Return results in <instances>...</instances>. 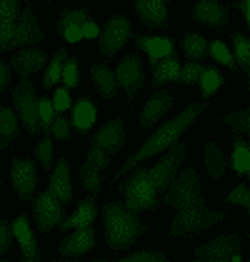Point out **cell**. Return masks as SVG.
Instances as JSON below:
<instances>
[{"mask_svg": "<svg viewBox=\"0 0 250 262\" xmlns=\"http://www.w3.org/2000/svg\"><path fill=\"white\" fill-rule=\"evenodd\" d=\"M205 107H208V102H193V105H187L183 113H178L173 120L163 122V125H160V127H158L150 138H148L145 145H143L135 155H130V158H128V162L120 167V172L113 178V185L123 180V175H128V172H130L138 162H143L145 158H153L155 152H163V150H168L170 145H175V142L180 140V135L187 130V125H190V122H195V118H198Z\"/></svg>", "mask_w": 250, "mask_h": 262, "instance_id": "1", "label": "cell"}, {"mask_svg": "<svg viewBox=\"0 0 250 262\" xmlns=\"http://www.w3.org/2000/svg\"><path fill=\"white\" fill-rule=\"evenodd\" d=\"M105 235H108V247L120 252L128 250L133 242L145 232V225L138 220V212L128 210L120 202H108L103 207Z\"/></svg>", "mask_w": 250, "mask_h": 262, "instance_id": "2", "label": "cell"}, {"mask_svg": "<svg viewBox=\"0 0 250 262\" xmlns=\"http://www.w3.org/2000/svg\"><path fill=\"white\" fill-rule=\"evenodd\" d=\"M230 220L228 212H220V210H208L205 205H195V207H183L175 220L170 225V237H178V235H190V232H203L213 227L215 222H225Z\"/></svg>", "mask_w": 250, "mask_h": 262, "instance_id": "3", "label": "cell"}, {"mask_svg": "<svg viewBox=\"0 0 250 262\" xmlns=\"http://www.w3.org/2000/svg\"><path fill=\"white\" fill-rule=\"evenodd\" d=\"M163 205L170 207H195V205H205L203 200V192H200V180H198V172L193 167L183 170L178 178H173V182L165 187V198Z\"/></svg>", "mask_w": 250, "mask_h": 262, "instance_id": "4", "label": "cell"}, {"mask_svg": "<svg viewBox=\"0 0 250 262\" xmlns=\"http://www.w3.org/2000/svg\"><path fill=\"white\" fill-rule=\"evenodd\" d=\"M130 180L123 185L125 192V207L133 210V212H140V210H155V190H153V182H150V175H148L145 167H133L130 170Z\"/></svg>", "mask_w": 250, "mask_h": 262, "instance_id": "5", "label": "cell"}, {"mask_svg": "<svg viewBox=\"0 0 250 262\" xmlns=\"http://www.w3.org/2000/svg\"><path fill=\"white\" fill-rule=\"evenodd\" d=\"M13 100L18 107V118L25 125V130L30 135H38L40 133V118H38V98H35V88L28 78H23L15 90H13Z\"/></svg>", "mask_w": 250, "mask_h": 262, "instance_id": "6", "label": "cell"}, {"mask_svg": "<svg viewBox=\"0 0 250 262\" xmlns=\"http://www.w3.org/2000/svg\"><path fill=\"white\" fill-rule=\"evenodd\" d=\"M183 160H185V145H183V142H175V145L168 147V152L163 155V160L155 162L153 170H148L155 192L165 190L168 185L173 182V178H175V172H178V167H180V162Z\"/></svg>", "mask_w": 250, "mask_h": 262, "instance_id": "7", "label": "cell"}, {"mask_svg": "<svg viewBox=\"0 0 250 262\" xmlns=\"http://www.w3.org/2000/svg\"><path fill=\"white\" fill-rule=\"evenodd\" d=\"M240 237L238 235H220L195 250V257L203 262H240Z\"/></svg>", "mask_w": 250, "mask_h": 262, "instance_id": "8", "label": "cell"}, {"mask_svg": "<svg viewBox=\"0 0 250 262\" xmlns=\"http://www.w3.org/2000/svg\"><path fill=\"white\" fill-rule=\"evenodd\" d=\"M33 210H35V222H38V230H40V232H50V230L58 227V222L65 217L62 202L58 200L50 190H48V192H40V195L35 198Z\"/></svg>", "mask_w": 250, "mask_h": 262, "instance_id": "9", "label": "cell"}, {"mask_svg": "<svg viewBox=\"0 0 250 262\" xmlns=\"http://www.w3.org/2000/svg\"><path fill=\"white\" fill-rule=\"evenodd\" d=\"M128 38H130V20L125 15H113L100 30V53L103 55H115Z\"/></svg>", "mask_w": 250, "mask_h": 262, "instance_id": "10", "label": "cell"}, {"mask_svg": "<svg viewBox=\"0 0 250 262\" xmlns=\"http://www.w3.org/2000/svg\"><path fill=\"white\" fill-rule=\"evenodd\" d=\"M40 40H43V30L38 25V18H35L33 8L25 5L20 10V18L15 20V30H13V38H10V50L25 48V45H33V42Z\"/></svg>", "mask_w": 250, "mask_h": 262, "instance_id": "11", "label": "cell"}, {"mask_svg": "<svg viewBox=\"0 0 250 262\" xmlns=\"http://www.w3.org/2000/svg\"><path fill=\"white\" fill-rule=\"evenodd\" d=\"M115 80H118V85H123L125 93H128V98L133 100L135 93L140 90L143 80H145V70H143L140 58H138V55H128V58H123V60L118 62Z\"/></svg>", "mask_w": 250, "mask_h": 262, "instance_id": "12", "label": "cell"}, {"mask_svg": "<svg viewBox=\"0 0 250 262\" xmlns=\"http://www.w3.org/2000/svg\"><path fill=\"white\" fill-rule=\"evenodd\" d=\"M10 178H13V187L18 192L20 200H30L33 192H35V162L28 160V158H15L13 160V170H10Z\"/></svg>", "mask_w": 250, "mask_h": 262, "instance_id": "13", "label": "cell"}, {"mask_svg": "<svg viewBox=\"0 0 250 262\" xmlns=\"http://www.w3.org/2000/svg\"><path fill=\"white\" fill-rule=\"evenodd\" d=\"M93 145L103 147L108 155H115V152L125 145V125H123V120H118V118H115V120H110L108 125H103V127L95 133Z\"/></svg>", "mask_w": 250, "mask_h": 262, "instance_id": "14", "label": "cell"}, {"mask_svg": "<svg viewBox=\"0 0 250 262\" xmlns=\"http://www.w3.org/2000/svg\"><path fill=\"white\" fill-rule=\"evenodd\" d=\"M93 245H95V230H93V225H88V227H75V232L60 242L58 252H60L62 257H78V255L88 252Z\"/></svg>", "mask_w": 250, "mask_h": 262, "instance_id": "15", "label": "cell"}, {"mask_svg": "<svg viewBox=\"0 0 250 262\" xmlns=\"http://www.w3.org/2000/svg\"><path fill=\"white\" fill-rule=\"evenodd\" d=\"M170 107H173V95H170L168 90L155 88L153 98L145 102V107H143V113H140V127H150V125H155V122L160 120Z\"/></svg>", "mask_w": 250, "mask_h": 262, "instance_id": "16", "label": "cell"}, {"mask_svg": "<svg viewBox=\"0 0 250 262\" xmlns=\"http://www.w3.org/2000/svg\"><path fill=\"white\" fill-rule=\"evenodd\" d=\"M193 18L208 28H223L228 23V8L218 5L215 0H200L193 8Z\"/></svg>", "mask_w": 250, "mask_h": 262, "instance_id": "17", "label": "cell"}, {"mask_svg": "<svg viewBox=\"0 0 250 262\" xmlns=\"http://www.w3.org/2000/svg\"><path fill=\"white\" fill-rule=\"evenodd\" d=\"M48 190L58 198L60 202H70L73 200V187H70V165L65 158L58 160L55 170L50 172V182H48Z\"/></svg>", "mask_w": 250, "mask_h": 262, "instance_id": "18", "label": "cell"}, {"mask_svg": "<svg viewBox=\"0 0 250 262\" xmlns=\"http://www.w3.org/2000/svg\"><path fill=\"white\" fill-rule=\"evenodd\" d=\"M135 10L148 28H165L168 8L163 0H135Z\"/></svg>", "mask_w": 250, "mask_h": 262, "instance_id": "19", "label": "cell"}, {"mask_svg": "<svg viewBox=\"0 0 250 262\" xmlns=\"http://www.w3.org/2000/svg\"><path fill=\"white\" fill-rule=\"evenodd\" d=\"M45 60H48V55L43 53V50H35V48H25V50H20L13 60H10V68L18 73V75H23V78H28L30 73H38L43 65H45Z\"/></svg>", "mask_w": 250, "mask_h": 262, "instance_id": "20", "label": "cell"}, {"mask_svg": "<svg viewBox=\"0 0 250 262\" xmlns=\"http://www.w3.org/2000/svg\"><path fill=\"white\" fill-rule=\"evenodd\" d=\"M153 65V88H163L165 82L175 80L178 78V70H180V60L175 53H170L165 58H158V60H150Z\"/></svg>", "mask_w": 250, "mask_h": 262, "instance_id": "21", "label": "cell"}, {"mask_svg": "<svg viewBox=\"0 0 250 262\" xmlns=\"http://www.w3.org/2000/svg\"><path fill=\"white\" fill-rule=\"evenodd\" d=\"M95 118H98V107L93 105L90 98H80V100L73 105V113H70V125L80 133H88L93 125H95Z\"/></svg>", "mask_w": 250, "mask_h": 262, "instance_id": "22", "label": "cell"}, {"mask_svg": "<svg viewBox=\"0 0 250 262\" xmlns=\"http://www.w3.org/2000/svg\"><path fill=\"white\" fill-rule=\"evenodd\" d=\"M95 212H98V210H95V200H93V198H85L70 217H62V220L58 222V227H60V230L88 227V225H93V222H95Z\"/></svg>", "mask_w": 250, "mask_h": 262, "instance_id": "23", "label": "cell"}, {"mask_svg": "<svg viewBox=\"0 0 250 262\" xmlns=\"http://www.w3.org/2000/svg\"><path fill=\"white\" fill-rule=\"evenodd\" d=\"M135 48L145 50L150 60L165 58L170 53H175V42L170 38H150V35H135Z\"/></svg>", "mask_w": 250, "mask_h": 262, "instance_id": "24", "label": "cell"}, {"mask_svg": "<svg viewBox=\"0 0 250 262\" xmlns=\"http://www.w3.org/2000/svg\"><path fill=\"white\" fill-rule=\"evenodd\" d=\"M90 78L95 82V90L103 95V98H115L118 95V80H115V73L108 68V65H93L90 68Z\"/></svg>", "mask_w": 250, "mask_h": 262, "instance_id": "25", "label": "cell"}, {"mask_svg": "<svg viewBox=\"0 0 250 262\" xmlns=\"http://www.w3.org/2000/svg\"><path fill=\"white\" fill-rule=\"evenodd\" d=\"M230 167L240 175H245L250 170V147L248 142L240 138V133L233 130V158H230Z\"/></svg>", "mask_w": 250, "mask_h": 262, "instance_id": "26", "label": "cell"}, {"mask_svg": "<svg viewBox=\"0 0 250 262\" xmlns=\"http://www.w3.org/2000/svg\"><path fill=\"white\" fill-rule=\"evenodd\" d=\"M233 60L243 68V73H250V40L240 33H233Z\"/></svg>", "mask_w": 250, "mask_h": 262, "instance_id": "27", "label": "cell"}, {"mask_svg": "<svg viewBox=\"0 0 250 262\" xmlns=\"http://www.w3.org/2000/svg\"><path fill=\"white\" fill-rule=\"evenodd\" d=\"M183 50L190 60H203L208 55V40L198 33H187L183 38Z\"/></svg>", "mask_w": 250, "mask_h": 262, "instance_id": "28", "label": "cell"}, {"mask_svg": "<svg viewBox=\"0 0 250 262\" xmlns=\"http://www.w3.org/2000/svg\"><path fill=\"white\" fill-rule=\"evenodd\" d=\"M205 165H208V172L213 178H223L225 175V158H223V150L215 142L205 145Z\"/></svg>", "mask_w": 250, "mask_h": 262, "instance_id": "29", "label": "cell"}, {"mask_svg": "<svg viewBox=\"0 0 250 262\" xmlns=\"http://www.w3.org/2000/svg\"><path fill=\"white\" fill-rule=\"evenodd\" d=\"M68 58V53L65 50H55V55H53V60L48 65V70H45V78H43V88H55V82H60V73H62V62Z\"/></svg>", "mask_w": 250, "mask_h": 262, "instance_id": "30", "label": "cell"}, {"mask_svg": "<svg viewBox=\"0 0 250 262\" xmlns=\"http://www.w3.org/2000/svg\"><path fill=\"white\" fill-rule=\"evenodd\" d=\"M18 135V118L10 107H0V140H13Z\"/></svg>", "mask_w": 250, "mask_h": 262, "instance_id": "31", "label": "cell"}, {"mask_svg": "<svg viewBox=\"0 0 250 262\" xmlns=\"http://www.w3.org/2000/svg\"><path fill=\"white\" fill-rule=\"evenodd\" d=\"M198 82H200V88H203V100H208L215 90L223 88V82L225 80H223V75H220L215 68H205V73L200 75V80Z\"/></svg>", "mask_w": 250, "mask_h": 262, "instance_id": "32", "label": "cell"}, {"mask_svg": "<svg viewBox=\"0 0 250 262\" xmlns=\"http://www.w3.org/2000/svg\"><path fill=\"white\" fill-rule=\"evenodd\" d=\"M205 68H208V65H203V62H198V60L185 62V65H180V70H178V80L185 82V85H195V82L200 80V75L205 73Z\"/></svg>", "mask_w": 250, "mask_h": 262, "instance_id": "33", "label": "cell"}, {"mask_svg": "<svg viewBox=\"0 0 250 262\" xmlns=\"http://www.w3.org/2000/svg\"><path fill=\"white\" fill-rule=\"evenodd\" d=\"M80 182H83L93 195H98V192H100V182H103L100 180V170H98L95 165H90V162L83 165V167H80Z\"/></svg>", "mask_w": 250, "mask_h": 262, "instance_id": "34", "label": "cell"}, {"mask_svg": "<svg viewBox=\"0 0 250 262\" xmlns=\"http://www.w3.org/2000/svg\"><path fill=\"white\" fill-rule=\"evenodd\" d=\"M90 20V13L80 8V10H62L60 20H58V33H62L68 25H83V23Z\"/></svg>", "mask_w": 250, "mask_h": 262, "instance_id": "35", "label": "cell"}, {"mask_svg": "<svg viewBox=\"0 0 250 262\" xmlns=\"http://www.w3.org/2000/svg\"><path fill=\"white\" fill-rule=\"evenodd\" d=\"M60 82H65V88H78L80 82V70H78V60L75 58H65L62 62V73H60Z\"/></svg>", "mask_w": 250, "mask_h": 262, "instance_id": "36", "label": "cell"}, {"mask_svg": "<svg viewBox=\"0 0 250 262\" xmlns=\"http://www.w3.org/2000/svg\"><path fill=\"white\" fill-rule=\"evenodd\" d=\"M208 53L215 58V60L220 62V65H225V68H235V60H233V53L228 50V45L220 40H213L208 45Z\"/></svg>", "mask_w": 250, "mask_h": 262, "instance_id": "37", "label": "cell"}, {"mask_svg": "<svg viewBox=\"0 0 250 262\" xmlns=\"http://www.w3.org/2000/svg\"><path fill=\"white\" fill-rule=\"evenodd\" d=\"M223 120L228 122L235 133H250V113L248 110H240V113H230Z\"/></svg>", "mask_w": 250, "mask_h": 262, "instance_id": "38", "label": "cell"}, {"mask_svg": "<svg viewBox=\"0 0 250 262\" xmlns=\"http://www.w3.org/2000/svg\"><path fill=\"white\" fill-rule=\"evenodd\" d=\"M228 202L230 205H240V207H250V190L245 182H240V185H235L233 190L228 192Z\"/></svg>", "mask_w": 250, "mask_h": 262, "instance_id": "39", "label": "cell"}, {"mask_svg": "<svg viewBox=\"0 0 250 262\" xmlns=\"http://www.w3.org/2000/svg\"><path fill=\"white\" fill-rule=\"evenodd\" d=\"M53 102L50 98H38V118H40V130H50V122H53Z\"/></svg>", "mask_w": 250, "mask_h": 262, "instance_id": "40", "label": "cell"}, {"mask_svg": "<svg viewBox=\"0 0 250 262\" xmlns=\"http://www.w3.org/2000/svg\"><path fill=\"white\" fill-rule=\"evenodd\" d=\"M38 160L45 170H50V162H53V135L50 133L38 142Z\"/></svg>", "mask_w": 250, "mask_h": 262, "instance_id": "41", "label": "cell"}, {"mask_svg": "<svg viewBox=\"0 0 250 262\" xmlns=\"http://www.w3.org/2000/svg\"><path fill=\"white\" fill-rule=\"evenodd\" d=\"M0 18L15 23L20 18V0H0Z\"/></svg>", "mask_w": 250, "mask_h": 262, "instance_id": "42", "label": "cell"}, {"mask_svg": "<svg viewBox=\"0 0 250 262\" xmlns=\"http://www.w3.org/2000/svg\"><path fill=\"white\" fill-rule=\"evenodd\" d=\"M10 227H13V235L20 240V245H25V242L33 240V232H30V225H28V217H25V215H20V217L13 222Z\"/></svg>", "mask_w": 250, "mask_h": 262, "instance_id": "43", "label": "cell"}, {"mask_svg": "<svg viewBox=\"0 0 250 262\" xmlns=\"http://www.w3.org/2000/svg\"><path fill=\"white\" fill-rule=\"evenodd\" d=\"M108 160H110V155L105 152L103 147H98V145H90V150H88V162H90V165H95L98 170H103L105 165H108Z\"/></svg>", "mask_w": 250, "mask_h": 262, "instance_id": "44", "label": "cell"}, {"mask_svg": "<svg viewBox=\"0 0 250 262\" xmlns=\"http://www.w3.org/2000/svg\"><path fill=\"white\" fill-rule=\"evenodd\" d=\"M15 23H8L5 18H0V53L10 50V38H13Z\"/></svg>", "mask_w": 250, "mask_h": 262, "instance_id": "45", "label": "cell"}, {"mask_svg": "<svg viewBox=\"0 0 250 262\" xmlns=\"http://www.w3.org/2000/svg\"><path fill=\"white\" fill-rule=\"evenodd\" d=\"M50 135H55L58 140H68L70 138V120L55 118V120L50 122Z\"/></svg>", "mask_w": 250, "mask_h": 262, "instance_id": "46", "label": "cell"}, {"mask_svg": "<svg viewBox=\"0 0 250 262\" xmlns=\"http://www.w3.org/2000/svg\"><path fill=\"white\" fill-rule=\"evenodd\" d=\"M123 262H165L163 252H133Z\"/></svg>", "mask_w": 250, "mask_h": 262, "instance_id": "47", "label": "cell"}, {"mask_svg": "<svg viewBox=\"0 0 250 262\" xmlns=\"http://www.w3.org/2000/svg\"><path fill=\"white\" fill-rule=\"evenodd\" d=\"M53 110L55 113H62V110H68L70 107V95H68V88H58L55 90V98H53Z\"/></svg>", "mask_w": 250, "mask_h": 262, "instance_id": "48", "label": "cell"}, {"mask_svg": "<svg viewBox=\"0 0 250 262\" xmlns=\"http://www.w3.org/2000/svg\"><path fill=\"white\" fill-rule=\"evenodd\" d=\"M10 242H13V227L8 222H0V255L10 250Z\"/></svg>", "mask_w": 250, "mask_h": 262, "instance_id": "49", "label": "cell"}, {"mask_svg": "<svg viewBox=\"0 0 250 262\" xmlns=\"http://www.w3.org/2000/svg\"><path fill=\"white\" fill-rule=\"evenodd\" d=\"M20 247H23V260H28V262H38L40 260V250H38L35 240L25 242V245H20Z\"/></svg>", "mask_w": 250, "mask_h": 262, "instance_id": "50", "label": "cell"}, {"mask_svg": "<svg viewBox=\"0 0 250 262\" xmlns=\"http://www.w3.org/2000/svg\"><path fill=\"white\" fill-rule=\"evenodd\" d=\"M60 35L65 38V42H80L83 40V30H80V25H68Z\"/></svg>", "mask_w": 250, "mask_h": 262, "instance_id": "51", "label": "cell"}, {"mask_svg": "<svg viewBox=\"0 0 250 262\" xmlns=\"http://www.w3.org/2000/svg\"><path fill=\"white\" fill-rule=\"evenodd\" d=\"M80 30H83V38H98V35H100V28H98L95 23H90V20L83 23Z\"/></svg>", "mask_w": 250, "mask_h": 262, "instance_id": "52", "label": "cell"}, {"mask_svg": "<svg viewBox=\"0 0 250 262\" xmlns=\"http://www.w3.org/2000/svg\"><path fill=\"white\" fill-rule=\"evenodd\" d=\"M8 75H10V70H8V65L0 60V93L5 90V85H8Z\"/></svg>", "mask_w": 250, "mask_h": 262, "instance_id": "53", "label": "cell"}, {"mask_svg": "<svg viewBox=\"0 0 250 262\" xmlns=\"http://www.w3.org/2000/svg\"><path fill=\"white\" fill-rule=\"evenodd\" d=\"M238 8H240V13H243L245 23H250V0H240V3H238Z\"/></svg>", "mask_w": 250, "mask_h": 262, "instance_id": "54", "label": "cell"}, {"mask_svg": "<svg viewBox=\"0 0 250 262\" xmlns=\"http://www.w3.org/2000/svg\"><path fill=\"white\" fill-rule=\"evenodd\" d=\"M8 145H10V142H8V140H0V150H5Z\"/></svg>", "mask_w": 250, "mask_h": 262, "instance_id": "55", "label": "cell"}, {"mask_svg": "<svg viewBox=\"0 0 250 262\" xmlns=\"http://www.w3.org/2000/svg\"><path fill=\"white\" fill-rule=\"evenodd\" d=\"M163 3H168V0H163Z\"/></svg>", "mask_w": 250, "mask_h": 262, "instance_id": "56", "label": "cell"}]
</instances>
